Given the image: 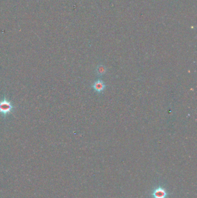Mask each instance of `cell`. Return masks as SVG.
Returning a JSON list of instances; mask_svg holds the SVG:
<instances>
[{
    "instance_id": "cell-4",
    "label": "cell",
    "mask_w": 197,
    "mask_h": 198,
    "mask_svg": "<svg viewBox=\"0 0 197 198\" xmlns=\"http://www.w3.org/2000/svg\"><path fill=\"white\" fill-rule=\"evenodd\" d=\"M106 71H107L106 67L104 65L100 64L95 69V74L98 77H102V76L104 75L105 74H106Z\"/></svg>"
},
{
    "instance_id": "cell-3",
    "label": "cell",
    "mask_w": 197,
    "mask_h": 198,
    "mask_svg": "<svg viewBox=\"0 0 197 198\" xmlns=\"http://www.w3.org/2000/svg\"><path fill=\"white\" fill-rule=\"evenodd\" d=\"M12 109V105L9 102L4 100L0 103V113L5 114L11 112Z\"/></svg>"
},
{
    "instance_id": "cell-1",
    "label": "cell",
    "mask_w": 197,
    "mask_h": 198,
    "mask_svg": "<svg viewBox=\"0 0 197 198\" xmlns=\"http://www.w3.org/2000/svg\"><path fill=\"white\" fill-rule=\"evenodd\" d=\"M151 196L152 198H168L169 194L164 186H159L152 191Z\"/></svg>"
},
{
    "instance_id": "cell-2",
    "label": "cell",
    "mask_w": 197,
    "mask_h": 198,
    "mask_svg": "<svg viewBox=\"0 0 197 198\" xmlns=\"http://www.w3.org/2000/svg\"><path fill=\"white\" fill-rule=\"evenodd\" d=\"M94 91L97 93H102L105 89H106V85L104 82L102 80H98L94 82L92 85Z\"/></svg>"
}]
</instances>
